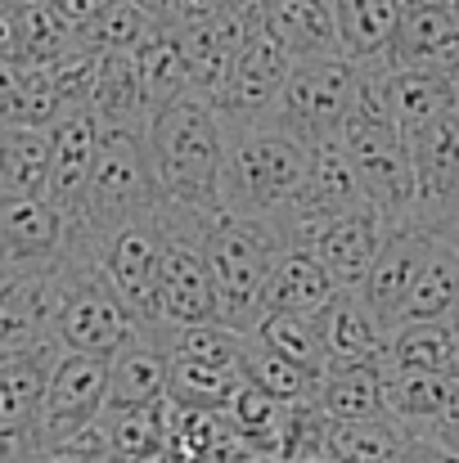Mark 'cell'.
Listing matches in <instances>:
<instances>
[{
    "instance_id": "cell-1",
    "label": "cell",
    "mask_w": 459,
    "mask_h": 463,
    "mask_svg": "<svg viewBox=\"0 0 459 463\" xmlns=\"http://www.w3.org/2000/svg\"><path fill=\"white\" fill-rule=\"evenodd\" d=\"M149 154L162 184V203L189 216L221 212V180L230 154V122L203 95H180L149 122Z\"/></svg>"
},
{
    "instance_id": "cell-2",
    "label": "cell",
    "mask_w": 459,
    "mask_h": 463,
    "mask_svg": "<svg viewBox=\"0 0 459 463\" xmlns=\"http://www.w3.org/2000/svg\"><path fill=\"white\" fill-rule=\"evenodd\" d=\"M311 149L302 140L284 136L280 127L239 122L230 127V154H225V180H221V207L262 225H275L298 207L306 184Z\"/></svg>"
},
{
    "instance_id": "cell-3",
    "label": "cell",
    "mask_w": 459,
    "mask_h": 463,
    "mask_svg": "<svg viewBox=\"0 0 459 463\" xmlns=\"http://www.w3.org/2000/svg\"><path fill=\"white\" fill-rule=\"evenodd\" d=\"M136 333H140V319L127 310L118 288L109 284L95 243L86 234H77L72 252L54 266L50 337L59 342V351L113 360Z\"/></svg>"
},
{
    "instance_id": "cell-4",
    "label": "cell",
    "mask_w": 459,
    "mask_h": 463,
    "mask_svg": "<svg viewBox=\"0 0 459 463\" xmlns=\"http://www.w3.org/2000/svg\"><path fill=\"white\" fill-rule=\"evenodd\" d=\"M378 72L383 68H365L360 95H356L338 140H342V149L351 157L369 203L387 221H401V216L415 212V162H410V136L397 122V113L387 109Z\"/></svg>"
},
{
    "instance_id": "cell-5",
    "label": "cell",
    "mask_w": 459,
    "mask_h": 463,
    "mask_svg": "<svg viewBox=\"0 0 459 463\" xmlns=\"http://www.w3.org/2000/svg\"><path fill=\"white\" fill-rule=\"evenodd\" d=\"M280 252H284V239L275 234V225L234 216L225 207L203 216V257L216 284L221 324L253 333V324L262 319V293Z\"/></svg>"
},
{
    "instance_id": "cell-6",
    "label": "cell",
    "mask_w": 459,
    "mask_h": 463,
    "mask_svg": "<svg viewBox=\"0 0 459 463\" xmlns=\"http://www.w3.org/2000/svg\"><path fill=\"white\" fill-rule=\"evenodd\" d=\"M158 207H162V184L153 171L149 127H104L95 175H91V189L77 216V234L100 243L118 225L149 216Z\"/></svg>"
},
{
    "instance_id": "cell-7",
    "label": "cell",
    "mask_w": 459,
    "mask_h": 463,
    "mask_svg": "<svg viewBox=\"0 0 459 463\" xmlns=\"http://www.w3.org/2000/svg\"><path fill=\"white\" fill-rule=\"evenodd\" d=\"M360 81H365V68L347 54H333V59H306L293 68V77L284 81L280 99L271 104L266 122L280 127L284 136L311 145H324V140H338L356 95H360Z\"/></svg>"
},
{
    "instance_id": "cell-8",
    "label": "cell",
    "mask_w": 459,
    "mask_h": 463,
    "mask_svg": "<svg viewBox=\"0 0 459 463\" xmlns=\"http://www.w3.org/2000/svg\"><path fill=\"white\" fill-rule=\"evenodd\" d=\"M162 221H167V243L158 266V328L176 333V328L221 324L216 284L203 257V216L162 203Z\"/></svg>"
},
{
    "instance_id": "cell-9",
    "label": "cell",
    "mask_w": 459,
    "mask_h": 463,
    "mask_svg": "<svg viewBox=\"0 0 459 463\" xmlns=\"http://www.w3.org/2000/svg\"><path fill=\"white\" fill-rule=\"evenodd\" d=\"M109 410V360L104 355H77L63 351L50 387H45V405H41V423H36V441L41 450H63L77 446Z\"/></svg>"
},
{
    "instance_id": "cell-10",
    "label": "cell",
    "mask_w": 459,
    "mask_h": 463,
    "mask_svg": "<svg viewBox=\"0 0 459 463\" xmlns=\"http://www.w3.org/2000/svg\"><path fill=\"white\" fill-rule=\"evenodd\" d=\"M293 68H298V59L289 54V45L280 41V32L271 27V18H266V9H262V0H257L253 14H248V36H244V45H239L230 86H225V95H221L216 109L225 113L230 127H239V122H262V118L271 113V104L280 99L284 81L293 77Z\"/></svg>"
},
{
    "instance_id": "cell-11",
    "label": "cell",
    "mask_w": 459,
    "mask_h": 463,
    "mask_svg": "<svg viewBox=\"0 0 459 463\" xmlns=\"http://www.w3.org/2000/svg\"><path fill=\"white\" fill-rule=\"evenodd\" d=\"M77 239V221L45 194H0V275L54 270Z\"/></svg>"
},
{
    "instance_id": "cell-12",
    "label": "cell",
    "mask_w": 459,
    "mask_h": 463,
    "mask_svg": "<svg viewBox=\"0 0 459 463\" xmlns=\"http://www.w3.org/2000/svg\"><path fill=\"white\" fill-rule=\"evenodd\" d=\"M446 225H451V221H433V216H401V221L387 225V239H383V248H378V261H374L369 279L360 284L365 302L378 310V319H383L387 328L401 324V310L410 302V293H415L424 266L433 261V252H437Z\"/></svg>"
},
{
    "instance_id": "cell-13",
    "label": "cell",
    "mask_w": 459,
    "mask_h": 463,
    "mask_svg": "<svg viewBox=\"0 0 459 463\" xmlns=\"http://www.w3.org/2000/svg\"><path fill=\"white\" fill-rule=\"evenodd\" d=\"M162 243H167V221L162 207L149 216H136L104 234L95 243L100 266L127 310L140 319V328H158V266H162Z\"/></svg>"
},
{
    "instance_id": "cell-14",
    "label": "cell",
    "mask_w": 459,
    "mask_h": 463,
    "mask_svg": "<svg viewBox=\"0 0 459 463\" xmlns=\"http://www.w3.org/2000/svg\"><path fill=\"white\" fill-rule=\"evenodd\" d=\"M415 162V212L433 221H459V109L410 131Z\"/></svg>"
},
{
    "instance_id": "cell-15",
    "label": "cell",
    "mask_w": 459,
    "mask_h": 463,
    "mask_svg": "<svg viewBox=\"0 0 459 463\" xmlns=\"http://www.w3.org/2000/svg\"><path fill=\"white\" fill-rule=\"evenodd\" d=\"M100 131L104 122L95 118V109H63V118L50 127V184L45 198H54L72 221L81 216L91 175H95V157H100Z\"/></svg>"
},
{
    "instance_id": "cell-16",
    "label": "cell",
    "mask_w": 459,
    "mask_h": 463,
    "mask_svg": "<svg viewBox=\"0 0 459 463\" xmlns=\"http://www.w3.org/2000/svg\"><path fill=\"white\" fill-rule=\"evenodd\" d=\"M171 383V333L140 328L113 360H109V410L162 405Z\"/></svg>"
},
{
    "instance_id": "cell-17",
    "label": "cell",
    "mask_w": 459,
    "mask_h": 463,
    "mask_svg": "<svg viewBox=\"0 0 459 463\" xmlns=\"http://www.w3.org/2000/svg\"><path fill=\"white\" fill-rule=\"evenodd\" d=\"M324 328V364H383L392 328L365 302L360 288H338V298L320 315Z\"/></svg>"
},
{
    "instance_id": "cell-18",
    "label": "cell",
    "mask_w": 459,
    "mask_h": 463,
    "mask_svg": "<svg viewBox=\"0 0 459 463\" xmlns=\"http://www.w3.org/2000/svg\"><path fill=\"white\" fill-rule=\"evenodd\" d=\"M383 95L397 122L410 131L437 122L442 113L459 109V68H433V63H383Z\"/></svg>"
},
{
    "instance_id": "cell-19",
    "label": "cell",
    "mask_w": 459,
    "mask_h": 463,
    "mask_svg": "<svg viewBox=\"0 0 459 463\" xmlns=\"http://www.w3.org/2000/svg\"><path fill=\"white\" fill-rule=\"evenodd\" d=\"M248 9L239 14H225V18H212V23H194V27H176L180 32V45H185V63H189V81H194V95L221 104L225 86H230V72H234V59H239V45L248 36Z\"/></svg>"
},
{
    "instance_id": "cell-20",
    "label": "cell",
    "mask_w": 459,
    "mask_h": 463,
    "mask_svg": "<svg viewBox=\"0 0 459 463\" xmlns=\"http://www.w3.org/2000/svg\"><path fill=\"white\" fill-rule=\"evenodd\" d=\"M50 302H54V270L0 275V355H23L54 342Z\"/></svg>"
},
{
    "instance_id": "cell-21",
    "label": "cell",
    "mask_w": 459,
    "mask_h": 463,
    "mask_svg": "<svg viewBox=\"0 0 459 463\" xmlns=\"http://www.w3.org/2000/svg\"><path fill=\"white\" fill-rule=\"evenodd\" d=\"M387 225H392V221H387L378 207H360V212H351V216H338V221L320 234V243H315L311 252L320 257V266L333 275L338 288H360V284L369 279L374 261H378V248H383V239H387Z\"/></svg>"
},
{
    "instance_id": "cell-22",
    "label": "cell",
    "mask_w": 459,
    "mask_h": 463,
    "mask_svg": "<svg viewBox=\"0 0 459 463\" xmlns=\"http://www.w3.org/2000/svg\"><path fill=\"white\" fill-rule=\"evenodd\" d=\"M59 346H36L23 355H0V432H23L36 437L41 423V405H45V387L50 373L59 364Z\"/></svg>"
},
{
    "instance_id": "cell-23",
    "label": "cell",
    "mask_w": 459,
    "mask_h": 463,
    "mask_svg": "<svg viewBox=\"0 0 459 463\" xmlns=\"http://www.w3.org/2000/svg\"><path fill=\"white\" fill-rule=\"evenodd\" d=\"M329 5H333L338 41L347 59H356L360 68L392 63V41H397L406 0H329Z\"/></svg>"
},
{
    "instance_id": "cell-24",
    "label": "cell",
    "mask_w": 459,
    "mask_h": 463,
    "mask_svg": "<svg viewBox=\"0 0 459 463\" xmlns=\"http://www.w3.org/2000/svg\"><path fill=\"white\" fill-rule=\"evenodd\" d=\"M315 405L333 423L387 419V364H324Z\"/></svg>"
},
{
    "instance_id": "cell-25",
    "label": "cell",
    "mask_w": 459,
    "mask_h": 463,
    "mask_svg": "<svg viewBox=\"0 0 459 463\" xmlns=\"http://www.w3.org/2000/svg\"><path fill=\"white\" fill-rule=\"evenodd\" d=\"M338 298V284L333 275L320 266L315 252L302 248H284L271 279H266V293H262V315L266 310H289V315H324V307Z\"/></svg>"
},
{
    "instance_id": "cell-26",
    "label": "cell",
    "mask_w": 459,
    "mask_h": 463,
    "mask_svg": "<svg viewBox=\"0 0 459 463\" xmlns=\"http://www.w3.org/2000/svg\"><path fill=\"white\" fill-rule=\"evenodd\" d=\"M459 405V369L437 373H387V414L424 437L433 423H442Z\"/></svg>"
},
{
    "instance_id": "cell-27",
    "label": "cell",
    "mask_w": 459,
    "mask_h": 463,
    "mask_svg": "<svg viewBox=\"0 0 459 463\" xmlns=\"http://www.w3.org/2000/svg\"><path fill=\"white\" fill-rule=\"evenodd\" d=\"M271 27L280 32V41L289 45V54L306 63V59H333L342 54L338 41V18L329 0H262Z\"/></svg>"
},
{
    "instance_id": "cell-28",
    "label": "cell",
    "mask_w": 459,
    "mask_h": 463,
    "mask_svg": "<svg viewBox=\"0 0 459 463\" xmlns=\"http://www.w3.org/2000/svg\"><path fill=\"white\" fill-rule=\"evenodd\" d=\"M392 63H433V68H459V14L433 9V5H406Z\"/></svg>"
},
{
    "instance_id": "cell-29",
    "label": "cell",
    "mask_w": 459,
    "mask_h": 463,
    "mask_svg": "<svg viewBox=\"0 0 459 463\" xmlns=\"http://www.w3.org/2000/svg\"><path fill=\"white\" fill-rule=\"evenodd\" d=\"M387 373H437L459 369V337L451 319H406L387 337Z\"/></svg>"
},
{
    "instance_id": "cell-30",
    "label": "cell",
    "mask_w": 459,
    "mask_h": 463,
    "mask_svg": "<svg viewBox=\"0 0 459 463\" xmlns=\"http://www.w3.org/2000/svg\"><path fill=\"white\" fill-rule=\"evenodd\" d=\"M131 54H136V68H140V86H145L149 113L176 104L180 95L194 90L189 63H185V45H180V32L171 23H158Z\"/></svg>"
},
{
    "instance_id": "cell-31",
    "label": "cell",
    "mask_w": 459,
    "mask_h": 463,
    "mask_svg": "<svg viewBox=\"0 0 459 463\" xmlns=\"http://www.w3.org/2000/svg\"><path fill=\"white\" fill-rule=\"evenodd\" d=\"M95 118L104 127H149V99H145V86H140V68H136V54H122V50H109L100 59V81H95V99H91Z\"/></svg>"
},
{
    "instance_id": "cell-32",
    "label": "cell",
    "mask_w": 459,
    "mask_h": 463,
    "mask_svg": "<svg viewBox=\"0 0 459 463\" xmlns=\"http://www.w3.org/2000/svg\"><path fill=\"white\" fill-rule=\"evenodd\" d=\"M244 387L239 369H221L194 355H176L171 351V383H167V401L176 410H207V414H225L234 392Z\"/></svg>"
},
{
    "instance_id": "cell-33",
    "label": "cell",
    "mask_w": 459,
    "mask_h": 463,
    "mask_svg": "<svg viewBox=\"0 0 459 463\" xmlns=\"http://www.w3.org/2000/svg\"><path fill=\"white\" fill-rule=\"evenodd\" d=\"M415 432L387 419H360V423H333L324 432V459L329 463H392Z\"/></svg>"
},
{
    "instance_id": "cell-34",
    "label": "cell",
    "mask_w": 459,
    "mask_h": 463,
    "mask_svg": "<svg viewBox=\"0 0 459 463\" xmlns=\"http://www.w3.org/2000/svg\"><path fill=\"white\" fill-rule=\"evenodd\" d=\"M77 45H86L77 36V27L50 5V0H27L18 5V59L27 68H54L59 59H68Z\"/></svg>"
},
{
    "instance_id": "cell-35",
    "label": "cell",
    "mask_w": 459,
    "mask_h": 463,
    "mask_svg": "<svg viewBox=\"0 0 459 463\" xmlns=\"http://www.w3.org/2000/svg\"><path fill=\"white\" fill-rule=\"evenodd\" d=\"M244 383H253V387H262L266 396H275L280 405H311L315 396H320V373L315 369H306V364H293V360H284V355H275L271 346H262V342H244Z\"/></svg>"
},
{
    "instance_id": "cell-36",
    "label": "cell",
    "mask_w": 459,
    "mask_h": 463,
    "mask_svg": "<svg viewBox=\"0 0 459 463\" xmlns=\"http://www.w3.org/2000/svg\"><path fill=\"white\" fill-rule=\"evenodd\" d=\"M253 342L271 346L275 355L306 364V369H324V328H320V315H289V310H266L253 333Z\"/></svg>"
},
{
    "instance_id": "cell-37",
    "label": "cell",
    "mask_w": 459,
    "mask_h": 463,
    "mask_svg": "<svg viewBox=\"0 0 459 463\" xmlns=\"http://www.w3.org/2000/svg\"><path fill=\"white\" fill-rule=\"evenodd\" d=\"M9 162H5V194H45L50 184V127H5Z\"/></svg>"
},
{
    "instance_id": "cell-38",
    "label": "cell",
    "mask_w": 459,
    "mask_h": 463,
    "mask_svg": "<svg viewBox=\"0 0 459 463\" xmlns=\"http://www.w3.org/2000/svg\"><path fill=\"white\" fill-rule=\"evenodd\" d=\"M63 95L50 77V68H23V81L14 90V99L0 109L5 127H54L63 118Z\"/></svg>"
},
{
    "instance_id": "cell-39",
    "label": "cell",
    "mask_w": 459,
    "mask_h": 463,
    "mask_svg": "<svg viewBox=\"0 0 459 463\" xmlns=\"http://www.w3.org/2000/svg\"><path fill=\"white\" fill-rule=\"evenodd\" d=\"M162 23H167V18H162ZM153 27H158V18L140 14V9H131V5H122V0H109V5H104V14L95 18V27L86 32V45H91V50H100V54H109V50L131 54Z\"/></svg>"
},
{
    "instance_id": "cell-40",
    "label": "cell",
    "mask_w": 459,
    "mask_h": 463,
    "mask_svg": "<svg viewBox=\"0 0 459 463\" xmlns=\"http://www.w3.org/2000/svg\"><path fill=\"white\" fill-rule=\"evenodd\" d=\"M257 0H171L167 9V23L176 27H194V23H212V18H225V14H239Z\"/></svg>"
},
{
    "instance_id": "cell-41",
    "label": "cell",
    "mask_w": 459,
    "mask_h": 463,
    "mask_svg": "<svg viewBox=\"0 0 459 463\" xmlns=\"http://www.w3.org/2000/svg\"><path fill=\"white\" fill-rule=\"evenodd\" d=\"M50 5H54V9H59V14L77 27V36L86 41V32L95 27V18L104 14V5H109V0H50Z\"/></svg>"
},
{
    "instance_id": "cell-42",
    "label": "cell",
    "mask_w": 459,
    "mask_h": 463,
    "mask_svg": "<svg viewBox=\"0 0 459 463\" xmlns=\"http://www.w3.org/2000/svg\"><path fill=\"white\" fill-rule=\"evenodd\" d=\"M392 463H459V455L442 450V446H437V441H428V437H410Z\"/></svg>"
},
{
    "instance_id": "cell-43",
    "label": "cell",
    "mask_w": 459,
    "mask_h": 463,
    "mask_svg": "<svg viewBox=\"0 0 459 463\" xmlns=\"http://www.w3.org/2000/svg\"><path fill=\"white\" fill-rule=\"evenodd\" d=\"M36 455H41V441H36V437L0 432V463H32Z\"/></svg>"
},
{
    "instance_id": "cell-44",
    "label": "cell",
    "mask_w": 459,
    "mask_h": 463,
    "mask_svg": "<svg viewBox=\"0 0 459 463\" xmlns=\"http://www.w3.org/2000/svg\"><path fill=\"white\" fill-rule=\"evenodd\" d=\"M0 54L18 59V5L0 0Z\"/></svg>"
},
{
    "instance_id": "cell-45",
    "label": "cell",
    "mask_w": 459,
    "mask_h": 463,
    "mask_svg": "<svg viewBox=\"0 0 459 463\" xmlns=\"http://www.w3.org/2000/svg\"><path fill=\"white\" fill-rule=\"evenodd\" d=\"M424 437H428V441H437L442 450L459 455V405L451 410V414H446V419H442V423H433V428H428Z\"/></svg>"
},
{
    "instance_id": "cell-46",
    "label": "cell",
    "mask_w": 459,
    "mask_h": 463,
    "mask_svg": "<svg viewBox=\"0 0 459 463\" xmlns=\"http://www.w3.org/2000/svg\"><path fill=\"white\" fill-rule=\"evenodd\" d=\"M23 59H9V54H0V109L14 99V90H18V81H23Z\"/></svg>"
},
{
    "instance_id": "cell-47",
    "label": "cell",
    "mask_w": 459,
    "mask_h": 463,
    "mask_svg": "<svg viewBox=\"0 0 459 463\" xmlns=\"http://www.w3.org/2000/svg\"><path fill=\"white\" fill-rule=\"evenodd\" d=\"M122 5H131V9H140V14H149V18H167V9H171V0H122Z\"/></svg>"
},
{
    "instance_id": "cell-48",
    "label": "cell",
    "mask_w": 459,
    "mask_h": 463,
    "mask_svg": "<svg viewBox=\"0 0 459 463\" xmlns=\"http://www.w3.org/2000/svg\"><path fill=\"white\" fill-rule=\"evenodd\" d=\"M5 162H9V131L0 122V194H5Z\"/></svg>"
},
{
    "instance_id": "cell-49",
    "label": "cell",
    "mask_w": 459,
    "mask_h": 463,
    "mask_svg": "<svg viewBox=\"0 0 459 463\" xmlns=\"http://www.w3.org/2000/svg\"><path fill=\"white\" fill-rule=\"evenodd\" d=\"M406 5H433V9H451V14H459V0H406Z\"/></svg>"
},
{
    "instance_id": "cell-50",
    "label": "cell",
    "mask_w": 459,
    "mask_h": 463,
    "mask_svg": "<svg viewBox=\"0 0 459 463\" xmlns=\"http://www.w3.org/2000/svg\"><path fill=\"white\" fill-rule=\"evenodd\" d=\"M446 319H451V328H455V337H459V298H455V307H451V315H446Z\"/></svg>"
},
{
    "instance_id": "cell-51",
    "label": "cell",
    "mask_w": 459,
    "mask_h": 463,
    "mask_svg": "<svg viewBox=\"0 0 459 463\" xmlns=\"http://www.w3.org/2000/svg\"><path fill=\"white\" fill-rule=\"evenodd\" d=\"M293 463H329L324 455H315V459H293Z\"/></svg>"
},
{
    "instance_id": "cell-52",
    "label": "cell",
    "mask_w": 459,
    "mask_h": 463,
    "mask_svg": "<svg viewBox=\"0 0 459 463\" xmlns=\"http://www.w3.org/2000/svg\"><path fill=\"white\" fill-rule=\"evenodd\" d=\"M14 5H27V0H14Z\"/></svg>"
}]
</instances>
